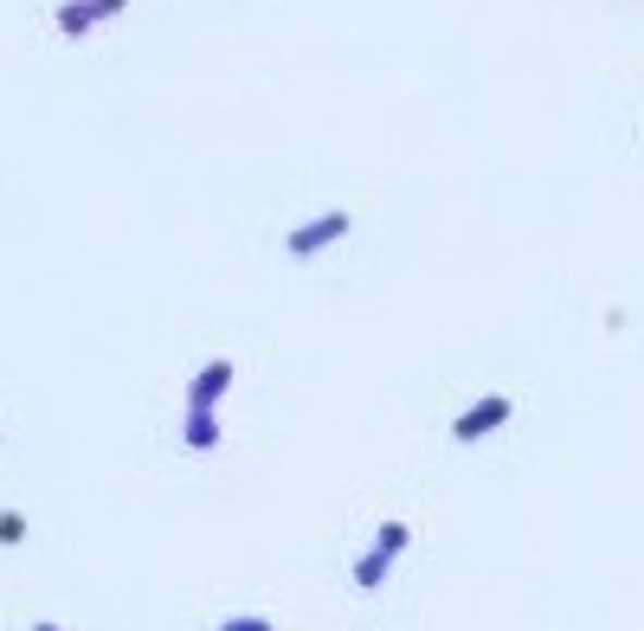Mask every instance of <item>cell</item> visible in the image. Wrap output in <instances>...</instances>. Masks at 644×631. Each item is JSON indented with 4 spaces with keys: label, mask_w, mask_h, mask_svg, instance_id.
Returning a JSON list of instances; mask_svg holds the SVG:
<instances>
[{
    "label": "cell",
    "mask_w": 644,
    "mask_h": 631,
    "mask_svg": "<svg viewBox=\"0 0 644 631\" xmlns=\"http://www.w3.org/2000/svg\"><path fill=\"white\" fill-rule=\"evenodd\" d=\"M342 232H349V213H323L316 226H296L284 245H290V258H309V252H323V245H329V239H342Z\"/></svg>",
    "instance_id": "obj_1"
},
{
    "label": "cell",
    "mask_w": 644,
    "mask_h": 631,
    "mask_svg": "<svg viewBox=\"0 0 644 631\" xmlns=\"http://www.w3.org/2000/svg\"><path fill=\"white\" fill-rule=\"evenodd\" d=\"M400 548H406V529H400V522H387V529H380V548H374V555L361 561V573H355V580H361V586H374V580L387 573V561H393Z\"/></svg>",
    "instance_id": "obj_2"
},
{
    "label": "cell",
    "mask_w": 644,
    "mask_h": 631,
    "mask_svg": "<svg viewBox=\"0 0 644 631\" xmlns=\"http://www.w3.org/2000/svg\"><path fill=\"white\" fill-rule=\"evenodd\" d=\"M502 420H509V400H502V393H490V400H484L477 413H464V420L451 425V432H458V438L471 445V438H484V432H490V425H502Z\"/></svg>",
    "instance_id": "obj_3"
},
{
    "label": "cell",
    "mask_w": 644,
    "mask_h": 631,
    "mask_svg": "<svg viewBox=\"0 0 644 631\" xmlns=\"http://www.w3.org/2000/svg\"><path fill=\"white\" fill-rule=\"evenodd\" d=\"M226 380H232V361H214V367L194 380V406H214L219 393H226Z\"/></svg>",
    "instance_id": "obj_4"
},
{
    "label": "cell",
    "mask_w": 644,
    "mask_h": 631,
    "mask_svg": "<svg viewBox=\"0 0 644 631\" xmlns=\"http://www.w3.org/2000/svg\"><path fill=\"white\" fill-rule=\"evenodd\" d=\"M214 438H219V432H214V413H207V406H194V420H187V445H194V451H207Z\"/></svg>",
    "instance_id": "obj_5"
},
{
    "label": "cell",
    "mask_w": 644,
    "mask_h": 631,
    "mask_svg": "<svg viewBox=\"0 0 644 631\" xmlns=\"http://www.w3.org/2000/svg\"><path fill=\"white\" fill-rule=\"evenodd\" d=\"M97 13H90V0H72V7H59V26L72 33V39H84V26H90Z\"/></svg>",
    "instance_id": "obj_6"
},
{
    "label": "cell",
    "mask_w": 644,
    "mask_h": 631,
    "mask_svg": "<svg viewBox=\"0 0 644 631\" xmlns=\"http://www.w3.org/2000/svg\"><path fill=\"white\" fill-rule=\"evenodd\" d=\"M20 529H26L20 515H0V542H20Z\"/></svg>",
    "instance_id": "obj_7"
},
{
    "label": "cell",
    "mask_w": 644,
    "mask_h": 631,
    "mask_svg": "<svg viewBox=\"0 0 644 631\" xmlns=\"http://www.w3.org/2000/svg\"><path fill=\"white\" fill-rule=\"evenodd\" d=\"M219 631H271V626H265V619H226Z\"/></svg>",
    "instance_id": "obj_8"
},
{
    "label": "cell",
    "mask_w": 644,
    "mask_h": 631,
    "mask_svg": "<svg viewBox=\"0 0 644 631\" xmlns=\"http://www.w3.org/2000/svg\"><path fill=\"white\" fill-rule=\"evenodd\" d=\"M123 7H130V0H90V13H97V20H104V13H123Z\"/></svg>",
    "instance_id": "obj_9"
},
{
    "label": "cell",
    "mask_w": 644,
    "mask_h": 631,
    "mask_svg": "<svg viewBox=\"0 0 644 631\" xmlns=\"http://www.w3.org/2000/svg\"><path fill=\"white\" fill-rule=\"evenodd\" d=\"M33 631H59V626H33Z\"/></svg>",
    "instance_id": "obj_10"
}]
</instances>
